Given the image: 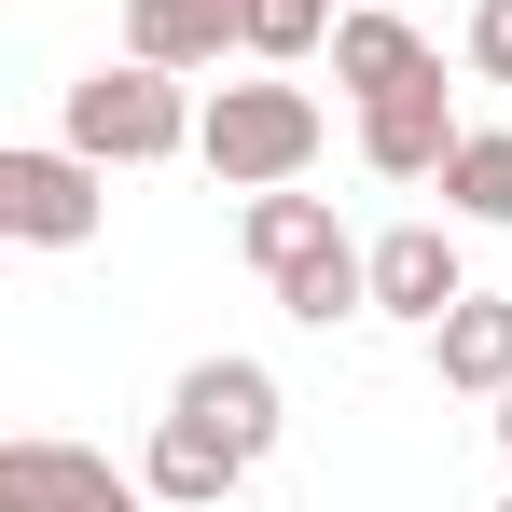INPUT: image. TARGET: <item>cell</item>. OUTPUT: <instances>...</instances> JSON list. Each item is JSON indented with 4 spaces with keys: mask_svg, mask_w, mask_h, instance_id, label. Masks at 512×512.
Returning <instances> with one entry per match:
<instances>
[{
    "mask_svg": "<svg viewBox=\"0 0 512 512\" xmlns=\"http://www.w3.org/2000/svg\"><path fill=\"white\" fill-rule=\"evenodd\" d=\"M194 97H180V70H153V56H111V70H84L70 84V153H97V167H167V153H194Z\"/></svg>",
    "mask_w": 512,
    "mask_h": 512,
    "instance_id": "1",
    "label": "cell"
},
{
    "mask_svg": "<svg viewBox=\"0 0 512 512\" xmlns=\"http://www.w3.org/2000/svg\"><path fill=\"white\" fill-rule=\"evenodd\" d=\"M194 167L222 180V194H277V180H305V167H319V97H305V84H208Z\"/></svg>",
    "mask_w": 512,
    "mask_h": 512,
    "instance_id": "2",
    "label": "cell"
},
{
    "mask_svg": "<svg viewBox=\"0 0 512 512\" xmlns=\"http://www.w3.org/2000/svg\"><path fill=\"white\" fill-rule=\"evenodd\" d=\"M97 222H111V167H97V153H70V139L0 153V236H14V250H84Z\"/></svg>",
    "mask_w": 512,
    "mask_h": 512,
    "instance_id": "3",
    "label": "cell"
},
{
    "mask_svg": "<svg viewBox=\"0 0 512 512\" xmlns=\"http://www.w3.org/2000/svg\"><path fill=\"white\" fill-rule=\"evenodd\" d=\"M0 512H153V485H139V471H111L97 443L14 429V443H0Z\"/></svg>",
    "mask_w": 512,
    "mask_h": 512,
    "instance_id": "4",
    "label": "cell"
},
{
    "mask_svg": "<svg viewBox=\"0 0 512 512\" xmlns=\"http://www.w3.org/2000/svg\"><path fill=\"white\" fill-rule=\"evenodd\" d=\"M471 125H457V97H443V70H416V84L360 97V167L374 180H443V153H457Z\"/></svg>",
    "mask_w": 512,
    "mask_h": 512,
    "instance_id": "5",
    "label": "cell"
},
{
    "mask_svg": "<svg viewBox=\"0 0 512 512\" xmlns=\"http://www.w3.org/2000/svg\"><path fill=\"white\" fill-rule=\"evenodd\" d=\"M250 471H263L250 443H222V429H208V416H180V402L153 416V443H139V485H153V512H222Z\"/></svg>",
    "mask_w": 512,
    "mask_h": 512,
    "instance_id": "6",
    "label": "cell"
},
{
    "mask_svg": "<svg viewBox=\"0 0 512 512\" xmlns=\"http://www.w3.org/2000/svg\"><path fill=\"white\" fill-rule=\"evenodd\" d=\"M125 56H153V70H222V56H250V0H125Z\"/></svg>",
    "mask_w": 512,
    "mask_h": 512,
    "instance_id": "7",
    "label": "cell"
},
{
    "mask_svg": "<svg viewBox=\"0 0 512 512\" xmlns=\"http://www.w3.org/2000/svg\"><path fill=\"white\" fill-rule=\"evenodd\" d=\"M457 291H471V263H457L443 222H388V236H374V319H416V333H429Z\"/></svg>",
    "mask_w": 512,
    "mask_h": 512,
    "instance_id": "8",
    "label": "cell"
},
{
    "mask_svg": "<svg viewBox=\"0 0 512 512\" xmlns=\"http://www.w3.org/2000/svg\"><path fill=\"white\" fill-rule=\"evenodd\" d=\"M429 374L471 388V402H499L512 388V291H457V305L429 319Z\"/></svg>",
    "mask_w": 512,
    "mask_h": 512,
    "instance_id": "9",
    "label": "cell"
},
{
    "mask_svg": "<svg viewBox=\"0 0 512 512\" xmlns=\"http://www.w3.org/2000/svg\"><path fill=\"white\" fill-rule=\"evenodd\" d=\"M416 70H443L416 42V14L402 0H346V28H333V84L346 97H388V84H416Z\"/></svg>",
    "mask_w": 512,
    "mask_h": 512,
    "instance_id": "10",
    "label": "cell"
},
{
    "mask_svg": "<svg viewBox=\"0 0 512 512\" xmlns=\"http://www.w3.org/2000/svg\"><path fill=\"white\" fill-rule=\"evenodd\" d=\"M167 402H180V416H208L222 443H250V457H277V416H291L263 360H194V374H180Z\"/></svg>",
    "mask_w": 512,
    "mask_h": 512,
    "instance_id": "11",
    "label": "cell"
},
{
    "mask_svg": "<svg viewBox=\"0 0 512 512\" xmlns=\"http://www.w3.org/2000/svg\"><path fill=\"white\" fill-rule=\"evenodd\" d=\"M333 236H346V222H333V194H291V180H277V194H250V222H236V250L263 263V291H277L291 263H319Z\"/></svg>",
    "mask_w": 512,
    "mask_h": 512,
    "instance_id": "12",
    "label": "cell"
},
{
    "mask_svg": "<svg viewBox=\"0 0 512 512\" xmlns=\"http://www.w3.org/2000/svg\"><path fill=\"white\" fill-rule=\"evenodd\" d=\"M277 305H291L305 333H333V319H374V250H360V236H333L319 263H291V277H277Z\"/></svg>",
    "mask_w": 512,
    "mask_h": 512,
    "instance_id": "13",
    "label": "cell"
},
{
    "mask_svg": "<svg viewBox=\"0 0 512 512\" xmlns=\"http://www.w3.org/2000/svg\"><path fill=\"white\" fill-rule=\"evenodd\" d=\"M443 208H457V222H512V125H471V139L443 153Z\"/></svg>",
    "mask_w": 512,
    "mask_h": 512,
    "instance_id": "14",
    "label": "cell"
},
{
    "mask_svg": "<svg viewBox=\"0 0 512 512\" xmlns=\"http://www.w3.org/2000/svg\"><path fill=\"white\" fill-rule=\"evenodd\" d=\"M346 28V0H250V56L263 70H291V56H319Z\"/></svg>",
    "mask_w": 512,
    "mask_h": 512,
    "instance_id": "15",
    "label": "cell"
},
{
    "mask_svg": "<svg viewBox=\"0 0 512 512\" xmlns=\"http://www.w3.org/2000/svg\"><path fill=\"white\" fill-rule=\"evenodd\" d=\"M471 84H512V0H471Z\"/></svg>",
    "mask_w": 512,
    "mask_h": 512,
    "instance_id": "16",
    "label": "cell"
},
{
    "mask_svg": "<svg viewBox=\"0 0 512 512\" xmlns=\"http://www.w3.org/2000/svg\"><path fill=\"white\" fill-rule=\"evenodd\" d=\"M499 457H512V388H499Z\"/></svg>",
    "mask_w": 512,
    "mask_h": 512,
    "instance_id": "17",
    "label": "cell"
},
{
    "mask_svg": "<svg viewBox=\"0 0 512 512\" xmlns=\"http://www.w3.org/2000/svg\"><path fill=\"white\" fill-rule=\"evenodd\" d=\"M402 14H416V0H402Z\"/></svg>",
    "mask_w": 512,
    "mask_h": 512,
    "instance_id": "18",
    "label": "cell"
},
{
    "mask_svg": "<svg viewBox=\"0 0 512 512\" xmlns=\"http://www.w3.org/2000/svg\"><path fill=\"white\" fill-rule=\"evenodd\" d=\"M499 512H512V499H499Z\"/></svg>",
    "mask_w": 512,
    "mask_h": 512,
    "instance_id": "19",
    "label": "cell"
}]
</instances>
